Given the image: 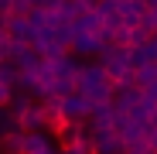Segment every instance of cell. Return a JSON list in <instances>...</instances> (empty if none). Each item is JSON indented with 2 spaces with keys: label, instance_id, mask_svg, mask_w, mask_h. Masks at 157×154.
<instances>
[{
  "label": "cell",
  "instance_id": "30bf717a",
  "mask_svg": "<svg viewBox=\"0 0 157 154\" xmlns=\"http://www.w3.org/2000/svg\"><path fill=\"white\" fill-rule=\"evenodd\" d=\"M0 82H4L7 89H17V82H21V69H17L10 58H7L4 65H0Z\"/></svg>",
  "mask_w": 157,
  "mask_h": 154
},
{
  "label": "cell",
  "instance_id": "ffe728a7",
  "mask_svg": "<svg viewBox=\"0 0 157 154\" xmlns=\"http://www.w3.org/2000/svg\"><path fill=\"white\" fill-rule=\"evenodd\" d=\"M78 4H82V7H86V10H92V7H96V4H99V0H78Z\"/></svg>",
  "mask_w": 157,
  "mask_h": 154
},
{
  "label": "cell",
  "instance_id": "9c48e42d",
  "mask_svg": "<svg viewBox=\"0 0 157 154\" xmlns=\"http://www.w3.org/2000/svg\"><path fill=\"white\" fill-rule=\"evenodd\" d=\"M150 82H157V62H147L144 69L133 72V86H137V89H144V86H150Z\"/></svg>",
  "mask_w": 157,
  "mask_h": 154
},
{
  "label": "cell",
  "instance_id": "7c38bea8",
  "mask_svg": "<svg viewBox=\"0 0 157 154\" xmlns=\"http://www.w3.org/2000/svg\"><path fill=\"white\" fill-rule=\"evenodd\" d=\"M147 45V34L140 28H126L123 31V48H144Z\"/></svg>",
  "mask_w": 157,
  "mask_h": 154
},
{
  "label": "cell",
  "instance_id": "6da1fadb",
  "mask_svg": "<svg viewBox=\"0 0 157 154\" xmlns=\"http://www.w3.org/2000/svg\"><path fill=\"white\" fill-rule=\"evenodd\" d=\"M75 93H82L92 106H96V103H109V99H113V86L106 82L102 69L92 65V62H78V72H75Z\"/></svg>",
  "mask_w": 157,
  "mask_h": 154
},
{
  "label": "cell",
  "instance_id": "d6986e66",
  "mask_svg": "<svg viewBox=\"0 0 157 154\" xmlns=\"http://www.w3.org/2000/svg\"><path fill=\"white\" fill-rule=\"evenodd\" d=\"M10 14V0H0V17H7Z\"/></svg>",
  "mask_w": 157,
  "mask_h": 154
},
{
  "label": "cell",
  "instance_id": "cb8c5ba5",
  "mask_svg": "<svg viewBox=\"0 0 157 154\" xmlns=\"http://www.w3.org/2000/svg\"><path fill=\"white\" fill-rule=\"evenodd\" d=\"M113 4H123V0H113Z\"/></svg>",
  "mask_w": 157,
  "mask_h": 154
},
{
  "label": "cell",
  "instance_id": "277c9868",
  "mask_svg": "<svg viewBox=\"0 0 157 154\" xmlns=\"http://www.w3.org/2000/svg\"><path fill=\"white\" fill-rule=\"evenodd\" d=\"M48 127V120H44V110H41V103L34 99L28 110H24L21 116H17V130L21 134H31V130H44Z\"/></svg>",
  "mask_w": 157,
  "mask_h": 154
},
{
  "label": "cell",
  "instance_id": "603a6c76",
  "mask_svg": "<svg viewBox=\"0 0 157 154\" xmlns=\"http://www.w3.org/2000/svg\"><path fill=\"white\" fill-rule=\"evenodd\" d=\"M4 62H7V55H4V51H0V65H4Z\"/></svg>",
  "mask_w": 157,
  "mask_h": 154
},
{
  "label": "cell",
  "instance_id": "7a4b0ae2",
  "mask_svg": "<svg viewBox=\"0 0 157 154\" xmlns=\"http://www.w3.org/2000/svg\"><path fill=\"white\" fill-rule=\"evenodd\" d=\"M58 106H62V116H65V120H89V113H92V103H89L82 93H68V96H62Z\"/></svg>",
  "mask_w": 157,
  "mask_h": 154
},
{
  "label": "cell",
  "instance_id": "ba28073f",
  "mask_svg": "<svg viewBox=\"0 0 157 154\" xmlns=\"http://www.w3.org/2000/svg\"><path fill=\"white\" fill-rule=\"evenodd\" d=\"M31 103H34V96H31V93H24V89H14V93H10V99H7V110H10L14 116H21L24 110L31 106Z\"/></svg>",
  "mask_w": 157,
  "mask_h": 154
},
{
  "label": "cell",
  "instance_id": "8992f818",
  "mask_svg": "<svg viewBox=\"0 0 157 154\" xmlns=\"http://www.w3.org/2000/svg\"><path fill=\"white\" fill-rule=\"evenodd\" d=\"M4 24H7V38H10V41H21V45H31L34 31L28 28V21H24V17H7Z\"/></svg>",
  "mask_w": 157,
  "mask_h": 154
},
{
  "label": "cell",
  "instance_id": "ac0fdd59",
  "mask_svg": "<svg viewBox=\"0 0 157 154\" xmlns=\"http://www.w3.org/2000/svg\"><path fill=\"white\" fill-rule=\"evenodd\" d=\"M10 93H14V89H7L4 82H0V106H7V99H10Z\"/></svg>",
  "mask_w": 157,
  "mask_h": 154
},
{
  "label": "cell",
  "instance_id": "3957f363",
  "mask_svg": "<svg viewBox=\"0 0 157 154\" xmlns=\"http://www.w3.org/2000/svg\"><path fill=\"white\" fill-rule=\"evenodd\" d=\"M21 154H62V151H58V144H51V137L44 130H31L21 140Z\"/></svg>",
  "mask_w": 157,
  "mask_h": 154
},
{
  "label": "cell",
  "instance_id": "9a60e30c",
  "mask_svg": "<svg viewBox=\"0 0 157 154\" xmlns=\"http://www.w3.org/2000/svg\"><path fill=\"white\" fill-rule=\"evenodd\" d=\"M62 154H96V147H92V140H82V144H72V147H65Z\"/></svg>",
  "mask_w": 157,
  "mask_h": 154
},
{
  "label": "cell",
  "instance_id": "4fadbf2b",
  "mask_svg": "<svg viewBox=\"0 0 157 154\" xmlns=\"http://www.w3.org/2000/svg\"><path fill=\"white\" fill-rule=\"evenodd\" d=\"M17 130V116L7 110V106H0V137H7V134H14Z\"/></svg>",
  "mask_w": 157,
  "mask_h": 154
},
{
  "label": "cell",
  "instance_id": "5bb4252c",
  "mask_svg": "<svg viewBox=\"0 0 157 154\" xmlns=\"http://www.w3.org/2000/svg\"><path fill=\"white\" fill-rule=\"evenodd\" d=\"M31 7H34L31 0H10V14H7V17H28Z\"/></svg>",
  "mask_w": 157,
  "mask_h": 154
},
{
  "label": "cell",
  "instance_id": "44dd1931",
  "mask_svg": "<svg viewBox=\"0 0 157 154\" xmlns=\"http://www.w3.org/2000/svg\"><path fill=\"white\" fill-rule=\"evenodd\" d=\"M140 154H157V151H154L150 144H140Z\"/></svg>",
  "mask_w": 157,
  "mask_h": 154
},
{
  "label": "cell",
  "instance_id": "5b68a950",
  "mask_svg": "<svg viewBox=\"0 0 157 154\" xmlns=\"http://www.w3.org/2000/svg\"><path fill=\"white\" fill-rule=\"evenodd\" d=\"M92 147H96V154H120L123 151V140H120L116 130L102 127V130H92Z\"/></svg>",
  "mask_w": 157,
  "mask_h": 154
},
{
  "label": "cell",
  "instance_id": "52a82bcc",
  "mask_svg": "<svg viewBox=\"0 0 157 154\" xmlns=\"http://www.w3.org/2000/svg\"><path fill=\"white\" fill-rule=\"evenodd\" d=\"M86 123L92 127V130H102V127H109V123H113V103H96Z\"/></svg>",
  "mask_w": 157,
  "mask_h": 154
},
{
  "label": "cell",
  "instance_id": "8fae6325",
  "mask_svg": "<svg viewBox=\"0 0 157 154\" xmlns=\"http://www.w3.org/2000/svg\"><path fill=\"white\" fill-rule=\"evenodd\" d=\"M21 140H24L21 130H14V134H7V137H0V154H21Z\"/></svg>",
  "mask_w": 157,
  "mask_h": 154
},
{
  "label": "cell",
  "instance_id": "2e32d148",
  "mask_svg": "<svg viewBox=\"0 0 157 154\" xmlns=\"http://www.w3.org/2000/svg\"><path fill=\"white\" fill-rule=\"evenodd\" d=\"M144 51H147V62H157V34H150V38H147Z\"/></svg>",
  "mask_w": 157,
  "mask_h": 154
},
{
  "label": "cell",
  "instance_id": "7402d4cb",
  "mask_svg": "<svg viewBox=\"0 0 157 154\" xmlns=\"http://www.w3.org/2000/svg\"><path fill=\"white\" fill-rule=\"evenodd\" d=\"M147 123H150V127H157V110H154V113L147 116Z\"/></svg>",
  "mask_w": 157,
  "mask_h": 154
},
{
  "label": "cell",
  "instance_id": "e0dca14e",
  "mask_svg": "<svg viewBox=\"0 0 157 154\" xmlns=\"http://www.w3.org/2000/svg\"><path fill=\"white\" fill-rule=\"evenodd\" d=\"M7 17H0V51L7 55V24H4Z\"/></svg>",
  "mask_w": 157,
  "mask_h": 154
}]
</instances>
